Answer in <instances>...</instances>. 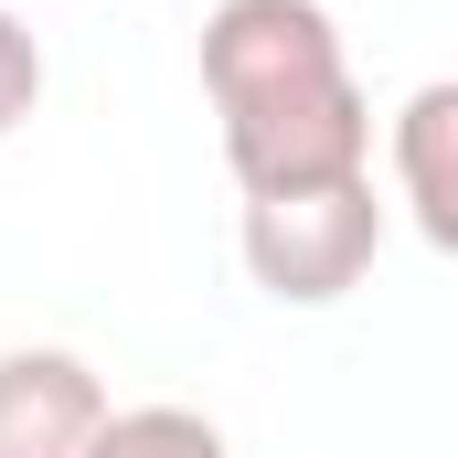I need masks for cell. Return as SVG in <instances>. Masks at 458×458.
<instances>
[{
	"label": "cell",
	"mask_w": 458,
	"mask_h": 458,
	"mask_svg": "<svg viewBox=\"0 0 458 458\" xmlns=\"http://www.w3.org/2000/svg\"><path fill=\"white\" fill-rule=\"evenodd\" d=\"M203 97L225 117V171L245 203L320 192L373 171V97L320 0H214L203 11Z\"/></svg>",
	"instance_id": "6da1fadb"
},
{
	"label": "cell",
	"mask_w": 458,
	"mask_h": 458,
	"mask_svg": "<svg viewBox=\"0 0 458 458\" xmlns=\"http://www.w3.org/2000/svg\"><path fill=\"white\" fill-rule=\"evenodd\" d=\"M245 277L277 299V310H331L352 299L362 277H373V256H384V203H373V171L362 182H320V192H267V203H245Z\"/></svg>",
	"instance_id": "7a4b0ae2"
},
{
	"label": "cell",
	"mask_w": 458,
	"mask_h": 458,
	"mask_svg": "<svg viewBox=\"0 0 458 458\" xmlns=\"http://www.w3.org/2000/svg\"><path fill=\"white\" fill-rule=\"evenodd\" d=\"M107 427V384L75 352H0V458H86Z\"/></svg>",
	"instance_id": "3957f363"
},
{
	"label": "cell",
	"mask_w": 458,
	"mask_h": 458,
	"mask_svg": "<svg viewBox=\"0 0 458 458\" xmlns=\"http://www.w3.org/2000/svg\"><path fill=\"white\" fill-rule=\"evenodd\" d=\"M394 192L427 245H458V86H416L394 107Z\"/></svg>",
	"instance_id": "277c9868"
},
{
	"label": "cell",
	"mask_w": 458,
	"mask_h": 458,
	"mask_svg": "<svg viewBox=\"0 0 458 458\" xmlns=\"http://www.w3.org/2000/svg\"><path fill=\"white\" fill-rule=\"evenodd\" d=\"M86 458H234V448L203 405H107V427L86 437Z\"/></svg>",
	"instance_id": "5b68a950"
},
{
	"label": "cell",
	"mask_w": 458,
	"mask_h": 458,
	"mask_svg": "<svg viewBox=\"0 0 458 458\" xmlns=\"http://www.w3.org/2000/svg\"><path fill=\"white\" fill-rule=\"evenodd\" d=\"M32 107H43V43H32V21L0 11V139H11Z\"/></svg>",
	"instance_id": "8992f818"
}]
</instances>
